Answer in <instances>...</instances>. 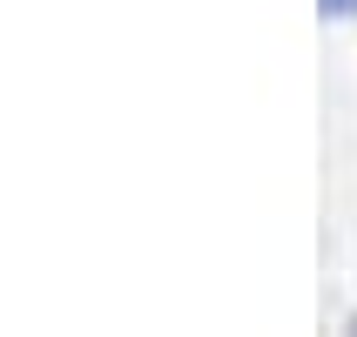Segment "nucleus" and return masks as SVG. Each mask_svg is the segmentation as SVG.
Instances as JSON below:
<instances>
[{
  "label": "nucleus",
  "instance_id": "obj_1",
  "mask_svg": "<svg viewBox=\"0 0 357 337\" xmlns=\"http://www.w3.org/2000/svg\"><path fill=\"white\" fill-rule=\"evenodd\" d=\"M324 7H357V0H324Z\"/></svg>",
  "mask_w": 357,
  "mask_h": 337
}]
</instances>
